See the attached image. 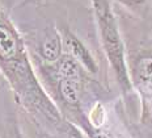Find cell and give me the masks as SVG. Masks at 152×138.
Returning a JSON list of instances; mask_svg holds the SVG:
<instances>
[{
  "label": "cell",
  "instance_id": "1",
  "mask_svg": "<svg viewBox=\"0 0 152 138\" xmlns=\"http://www.w3.org/2000/svg\"><path fill=\"white\" fill-rule=\"evenodd\" d=\"M0 72L17 104L46 136H54L66 120L37 78L25 41L0 3Z\"/></svg>",
  "mask_w": 152,
  "mask_h": 138
},
{
  "label": "cell",
  "instance_id": "2",
  "mask_svg": "<svg viewBox=\"0 0 152 138\" xmlns=\"http://www.w3.org/2000/svg\"><path fill=\"white\" fill-rule=\"evenodd\" d=\"M91 4L105 55L122 92L129 94L132 89V82L126 62L125 44L119 32L112 0H91Z\"/></svg>",
  "mask_w": 152,
  "mask_h": 138
},
{
  "label": "cell",
  "instance_id": "3",
  "mask_svg": "<svg viewBox=\"0 0 152 138\" xmlns=\"http://www.w3.org/2000/svg\"><path fill=\"white\" fill-rule=\"evenodd\" d=\"M59 32L62 34L63 45H64V50L67 51V54H69L72 58L77 61L84 70H87L92 74L97 72L99 66H97L96 59L93 58L92 53L84 45L83 41L76 36L74 32L69 30L67 27L59 28Z\"/></svg>",
  "mask_w": 152,
  "mask_h": 138
},
{
  "label": "cell",
  "instance_id": "4",
  "mask_svg": "<svg viewBox=\"0 0 152 138\" xmlns=\"http://www.w3.org/2000/svg\"><path fill=\"white\" fill-rule=\"evenodd\" d=\"M63 50H64V45L59 29H54V28L47 29L39 45V55L42 61L50 65L53 63L55 65L64 54Z\"/></svg>",
  "mask_w": 152,
  "mask_h": 138
},
{
  "label": "cell",
  "instance_id": "5",
  "mask_svg": "<svg viewBox=\"0 0 152 138\" xmlns=\"http://www.w3.org/2000/svg\"><path fill=\"white\" fill-rule=\"evenodd\" d=\"M131 82L138 87L152 88V53H142L137 57L130 70Z\"/></svg>",
  "mask_w": 152,
  "mask_h": 138
},
{
  "label": "cell",
  "instance_id": "6",
  "mask_svg": "<svg viewBox=\"0 0 152 138\" xmlns=\"http://www.w3.org/2000/svg\"><path fill=\"white\" fill-rule=\"evenodd\" d=\"M53 138H87L83 130L79 126H76L75 124H72L71 121H68L66 118L63 121V124L58 128V130L55 131V134Z\"/></svg>",
  "mask_w": 152,
  "mask_h": 138
},
{
  "label": "cell",
  "instance_id": "7",
  "mask_svg": "<svg viewBox=\"0 0 152 138\" xmlns=\"http://www.w3.org/2000/svg\"><path fill=\"white\" fill-rule=\"evenodd\" d=\"M114 1L121 4L122 7L130 9V11L139 12L140 9H143L147 5L148 0H114Z\"/></svg>",
  "mask_w": 152,
  "mask_h": 138
}]
</instances>
